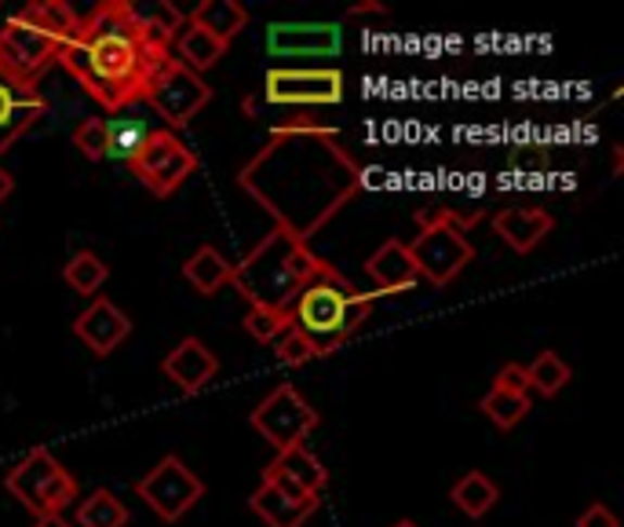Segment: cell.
Listing matches in <instances>:
<instances>
[{
    "label": "cell",
    "mask_w": 624,
    "mask_h": 527,
    "mask_svg": "<svg viewBox=\"0 0 624 527\" xmlns=\"http://www.w3.org/2000/svg\"><path fill=\"white\" fill-rule=\"evenodd\" d=\"M238 187L275 216V227L310 242L361 191V165L332 128L285 122L241 165Z\"/></svg>",
    "instance_id": "obj_1"
},
{
    "label": "cell",
    "mask_w": 624,
    "mask_h": 527,
    "mask_svg": "<svg viewBox=\"0 0 624 527\" xmlns=\"http://www.w3.org/2000/svg\"><path fill=\"white\" fill-rule=\"evenodd\" d=\"M173 63L176 59L168 45L154 41L139 26L128 0H110V4H99L88 18H80L74 41L59 55V66L99 106L114 114L147 99L157 77Z\"/></svg>",
    "instance_id": "obj_2"
},
{
    "label": "cell",
    "mask_w": 624,
    "mask_h": 527,
    "mask_svg": "<svg viewBox=\"0 0 624 527\" xmlns=\"http://www.w3.org/2000/svg\"><path fill=\"white\" fill-rule=\"evenodd\" d=\"M332 275L340 272L321 261L318 253H310L307 242H300V238L275 227V231L264 235L253 250L245 253V261L234 264L230 286H234L249 304H264V308H275V312H293L296 297L304 293L307 286Z\"/></svg>",
    "instance_id": "obj_3"
},
{
    "label": "cell",
    "mask_w": 624,
    "mask_h": 527,
    "mask_svg": "<svg viewBox=\"0 0 624 527\" xmlns=\"http://www.w3.org/2000/svg\"><path fill=\"white\" fill-rule=\"evenodd\" d=\"M372 297L377 293H358L344 275L321 278L296 297L289 312L293 330L304 334L318 355H332L347 341H355V334L369 323Z\"/></svg>",
    "instance_id": "obj_4"
},
{
    "label": "cell",
    "mask_w": 624,
    "mask_h": 527,
    "mask_svg": "<svg viewBox=\"0 0 624 527\" xmlns=\"http://www.w3.org/2000/svg\"><path fill=\"white\" fill-rule=\"evenodd\" d=\"M4 487L34 516L63 513L80 491L77 480L69 476V469L59 465V459L48 451V447H34L23 462H15L12 473L4 476Z\"/></svg>",
    "instance_id": "obj_5"
},
{
    "label": "cell",
    "mask_w": 624,
    "mask_h": 527,
    "mask_svg": "<svg viewBox=\"0 0 624 527\" xmlns=\"http://www.w3.org/2000/svg\"><path fill=\"white\" fill-rule=\"evenodd\" d=\"M409 256H412V264H417L420 278H428L431 286L446 290L453 278L471 264L475 250H471L468 235L460 231L457 216L435 213V216H424L420 235L409 242Z\"/></svg>",
    "instance_id": "obj_6"
},
{
    "label": "cell",
    "mask_w": 624,
    "mask_h": 527,
    "mask_svg": "<svg viewBox=\"0 0 624 527\" xmlns=\"http://www.w3.org/2000/svg\"><path fill=\"white\" fill-rule=\"evenodd\" d=\"M66 41L48 29H40L37 23H29L23 12H15L0 26V70H8L18 81L34 85L48 74L59 55H63Z\"/></svg>",
    "instance_id": "obj_7"
},
{
    "label": "cell",
    "mask_w": 624,
    "mask_h": 527,
    "mask_svg": "<svg viewBox=\"0 0 624 527\" xmlns=\"http://www.w3.org/2000/svg\"><path fill=\"white\" fill-rule=\"evenodd\" d=\"M198 165H201L198 154L190 151L173 128L150 133L143 151L132 158V173L139 176V184L150 187L157 198H168L173 191H179V187L198 173Z\"/></svg>",
    "instance_id": "obj_8"
},
{
    "label": "cell",
    "mask_w": 624,
    "mask_h": 527,
    "mask_svg": "<svg viewBox=\"0 0 624 527\" xmlns=\"http://www.w3.org/2000/svg\"><path fill=\"white\" fill-rule=\"evenodd\" d=\"M136 494L147 502L150 513H157L165 524H176L201 502L205 484H201V476L194 469H187V462H179L176 454H165V459L136 484Z\"/></svg>",
    "instance_id": "obj_9"
},
{
    "label": "cell",
    "mask_w": 624,
    "mask_h": 527,
    "mask_svg": "<svg viewBox=\"0 0 624 527\" xmlns=\"http://www.w3.org/2000/svg\"><path fill=\"white\" fill-rule=\"evenodd\" d=\"M249 422H253V429L281 454V451H293V447H304L307 436L318 429V411L293 385H278V389L256 406Z\"/></svg>",
    "instance_id": "obj_10"
},
{
    "label": "cell",
    "mask_w": 624,
    "mask_h": 527,
    "mask_svg": "<svg viewBox=\"0 0 624 527\" xmlns=\"http://www.w3.org/2000/svg\"><path fill=\"white\" fill-rule=\"evenodd\" d=\"M264 99L275 106H336L344 99V70L275 66L264 77Z\"/></svg>",
    "instance_id": "obj_11"
},
{
    "label": "cell",
    "mask_w": 624,
    "mask_h": 527,
    "mask_svg": "<svg viewBox=\"0 0 624 527\" xmlns=\"http://www.w3.org/2000/svg\"><path fill=\"white\" fill-rule=\"evenodd\" d=\"M208 99H213V88L201 81L198 74H190L187 66L173 63L157 77V85L150 88L147 103L154 106L157 117H165L173 128H183L187 122H194L201 114V106H205Z\"/></svg>",
    "instance_id": "obj_12"
},
{
    "label": "cell",
    "mask_w": 624,
    "mask_h": 527,
    "mask_svg": "<svg viewBox=\"0 0 624 527\" xmlns=\"http://www.w3.org/2000/svg\"><path fill=\"white\" fill-rule=\"evenodd\" d=\"M344 48L340 23H270L267 52L285 59H332Z\"/></svg>",
    "instance_id": "obj_13"
},
{
    "label": "cell",
    "mask_w": 624,
    "mask_h": 527,
    "mask_svg": "<svg viewBox=\"0 0 624 527\" xmlns=\"http://www.w3.org/2000/svg\"><path fill=\"white\" fill-rule=\"evenodd\" d=\"M48 103L34 85L18 81L8 70H0V158L44 117Z\"/></svg>",
    "instance_id": "obj_14"
},
{
    "label": "cell",
    "mask_w": 624,
    "mask_h": 527,
    "mask_svg": "<svg viewBox=\"0 0 624 527\" xmlns=\"http://www.w3.org/2000/svg\"><path fill=\"white\" fill-rule=\"evenodd\" d=\"M161 371H165V377L176 385L179 392L194 396V392L208 389V385L216 381L219 360H216L213 348L201 341V337H183V341H179V344L173 348V352L165 355Z\"/></svg>",
    "instance_id": "obj_15"
},
{
    "label": "cell",
    "mask_w": 624,
    "mask_h": 527,
    "mask_svg": "<svg viewBox=\"0 0 624 527\" xmlns=\"http://www.w3.org/2000/svg\"><path fill=\"white\" fill-rule=\"evenodd\" d=\"M74 334H77V341H85L95 355H110L128 334H132V319H128L110 297H95V301L74 319Z\"/></svg>",
    "instance_id": "obj_16"
},
{
    "label": "cell",
    "mask_w": 624,
    "mask_h": 527,
    "mask_svg": "<svg viewBox=\"0 0 624 527\" xmlns=\"http://www.w3.org/2000/svg\"><path fill=\"white\" fill-rule=\"evenodd\" d=\"M366 272L372 283H377L380 293H406L420 283L417 264H412V256H409V246L398 242V238H387L384 246L372 250V256L366 261Z\"/></svg>",
    "instance_id": "obj_17"
},
{
    "label": "cell",
    "mask_w": 624,
    "mask_h": 527,
    "mask_svg": "<svg viewBox=\"0 0 624 527\" xmlns=\"http://www.w3.org/2000/svg\"><path fill=\"white\" fill-rule=\"evenodd\" d=\"M551 227H556V221H551V213H545V209L519 205V209H500V213L493 216V231L505 238L515 253L537 250V246L551 235Z\"/></svg>",
    "instance_id": "obj_18"
},
{
    "label": "cell",
    "mask_w": 624,
    "mask_h": 527,
    "mask_svg": "<svg viewBox=\"0 0 624 527\" xmlns=\"http://www.w3.org/2000/svg\"><path fill=\"white\" fill-rule=\"evenodd\" d=\"M318 505H321V494H310V499H304V502H293L270 484H259L253 491V499H249V510H253L267 527H304L310 516L318 513Z\"/></svg>",
    "instance_id": "obj_19"
},
{
    "label": "cell",
    "mask_w": 624,
    "mask_h": 527,
    "mask_svg": "<svg viewBox=\"0 0 624 527\" xmlns=\"http://www.w3.org/2000/svg\"><path fill=\"white\" fill-rule=\"evenodd\" d=\"M176 63L179 66H187L190 74H205V70H213L219 59L227 55V45L224 41H216L208 29H201V26H194V23H187L183 29H179V37H176Z\"/></svg>",
    "instance_id": "obj_20"
},
{
    "label": "cell",
    "mask_w": 624,
    "mask_h": 527,
    "mask_svg": "<svg viewBox=\"0 0 624 527\" xmlns=\"http://www.w3.org/2000/svg\"><path fill=\"white\" fill-rule=\"evenodd\" d=\"M187 23L208 29L216 41L230 45L241 34V29L249 26V12H245V4H238V0H201V4L194 8V15H190Z\"/></svg>",
    "instance_id": "obj_21"
},
{
    "label": "cell",
    "mask_w": 624,
    "mask_h": 527,
    "mask_svg": "<svg viewBox=\"0 0 624 527\" xmlns=\"http://www.w3.org/2000/svg\"><path fill=\"white\" fill-rule=\"evenodd\" d=\"M230 275H234V264H230L216 246H201L183 264V278L201 297H216L224 286H230Z\"/></svg>",
    "instance_id": "obj_22"
},
{
    "label": "cell",
    "mask_w": 624,
    "mask_h": 527,
    "mask_svg": "<svg viewBox=\"0 0 624 527\" xmlns=\"http://www.w3.org/2000/svg\"><path fill=\"white\" fill-rule=\"evenodd\" d=\"M150 133H154V128L147 125V117L120 111L114 122H106V158H117V162L132 165V158L143 151Z\"/></svg>",
    "instance_id": "obj_23"
},
{
    "label": "cell",
    "mask_w": 624,
    "mask_h": 527,
    "mask_svg": "<svg viewBox=\"0 0 624 527\" xmlns=\"http://www.w3.org/2000/svg\"><path fill=\"white\" fill-rule=\"evenodd\" d=\"M449 499H453V505H457V510L464 513V516H471V520H482V516H486L493 505H497L500 491H497V484H493L486 473H464L457 484H453Z\"/></svg>",
    "instance_id": "obj_24"
},
{
    "label": "cell",
    "mask_w": 624,
    "mask_h": 527,
    "mask_svg": "<svg viewBox=\"0 0 624 527\" xmlns=\"http://www.w3.org/2000/svg\"><path fill=\"white\" fill-rule=\"evenodd\" d=\"M270 465L285 473L296 487H304L307 494H321V491H326V484H329L326 465H321L315 454L307 451V447H293V451H281Z\"/></svg>",
    "instance_id": "obj_25"
},
{
    "label": "cell",
    "mask_w": 624,
    "mask_h": 527,
    "mask_svg": "<svg viewBox=\"0 0 624 527\" xmlns=\"http://www.w3.org/2000/svg\"><path fill=\"white\" fill-rule=\"evenodd\" d=\"M132 15L139 18V26L147 29L154 41L168 45L173 48V41L179 37V29L187 26V15L179 12L176 4H168V0H150V4H132Z\"/></svg>",
    "instance_id": "obj_26"
},
{
    "label": "cell",
    "mask_w": 624,
    "mask_h": 527,
    "mask_svg": "<svg viewBox=\"0 0 624 527\" xmlns=\"http://www.w3.org/2000/svg\"><path fill=\"white\" fill-rule=\"evenodd\" d=\"M63 278H66V286H69V290H74V293H80V297H95V293L106 286L110 264H106L99 253H92V250H80V253H74V256H69V261H66Z\"/></svg>",
    "instance_id": "obj_27"
},
{
    "label": "cell",
    "mask_w": 624,
    "mask_h": 527,
    "mask_svg": "<svg viewBox=\"0 0 624 527\" xmlns=\"http://www.w3.org/2000/svg\"><path fill=\"white\" fill-rule=\"evenodd\" d=\"M128 520H132L128 505L106 487H99L77 505V527H128Z\"/></svg>",
    "instance_id": "obj_28"
},
{
    "label": "cell",
    "mask_w": 624,
    "mask_h": 527,
    "mask_svg": "<svg viewBox=\"0 0 624 527\" xmlns=\"http://www.w3.org/2000/svg\"><path fill=\"white\" fill-rule=\"evenodd\" d=\"M526 377H530V392H537V396H545V400H551V396H559L570 385L573 371H570L566 360H562L559 352H551V348H548V352H540L537 360L526 366Z\"/></svg>",
    "instance_id": "obj_29"
},
{
    "label": "cell",
    "mask_w": 624,
    "mask_h": 527,
    "mask_svg": "<svg viewBox=\"0 0 624 527\" xmlns=\"http://www.w3.org/2000/svg\"><path fill=\"white\" fill-rule=\"evenodd\" d=\"M23 15L29 18V23H37L40 29H48V34L63 37V41L69 45L80 26L77 12L69 4H63V0H37V4H26Z\"/></svg>",
    "instance_id": "obj_30"
},
{
    "label": "cell",
    "mask_w": 624,
    "mask_h": 527,
    "mask_svg": "<svg viewBox=\"0 0 624 527\" xmlns=\"http://www.w3.org/2000/svg\"><path fill=\"white\" fill-rule=\"evenodd\" d=\"M482 414L489 417L497 429H515L522 417L530 414V396H515V392H500V389H489L482 396Z\"/></svg>",
    "instance_id": "obj_31"
},
{
    "label": "cell",
    "mask_w": 624,
    "mask_h": 527,
    "mask_svg": "<svg viewBox=\"0 0 624 527\" xmlns=\"http://www.w3.org/2000/svg\"><path fill=\"white\" fill-rule=\"evenodd\" d=\"M245 330L253 334L259 344H275L281 334L293 330V315L275 312V308H264V304H253L245 315Z\"/></svg>",
    "instance_id": "obj_32"
},
{
    "label": "cell",
    "mask_w": 624,
    "mask_h": 527,
    "mask_svg": "<svg viewBox=\"0 0 624 527\" xmlns=\"http://www.w3.org/2000/svg\"><path fill=\"white\" fill-rule=\"evenodd\" d=\"M74 147L88 162H103L106 158V117H85L74 128Z\"/></svg>",
    "instance_id": "obj_33"
},
{
    "label": "cell",
    "mask_w": 624,
    "mask_h": 527,
    "mask_svg": "<svg viewBox=\"0 0 624 527\" xmlns=\"http://www.w3.org/2000/svg\"><path fill=\"white\" fill-rule=\"evenodd\" d=\"M275 355H278V363H285V366H304L310 360H318V352H315V344L307 341L300 330H285L275 341Z\"/></svg>",
    "instance_id": "obj_34"
},
{
    "label": "cell",
    "mask_w": 624,
    "mask_h": 527,
    "mask_svg": "<svg viewBox=\"0 0 624 527\" xmlns=\"http://www.w3.org/2000/svg\"><path fill=\"white\" fill-rule=\"evenodd\" d=\"M493 389H500V392H515V396H530V377H526V366H522V363H508L505 371L497 374V381H493Z\"/></svg>",
    "instance_id": "obj_35"
},
{
    "label": "cell",
    "mask_w": 624,
    "mask_h": 527,
    "mask_svg": "<svg viewBox=\"0 0 624 527\" xmlns=\"http://www.w3.org/2000/svg\"><path fill=\"white\" fill-rule=\"evenodd\" d=\"M573 527H621V520L613 516L610 505L596 502V505H588V510L581 513L577 520H573Z\"/></svg>",
    "instance_id": "obj_36"
},
{
    "label": "cell",
    "mask_w": 624,
    "mask_h": 527,
    "mask_svg": "<svg viewBox=\"0 0 624 527\" xmlns=\"http://www.w3.org/2000/svg\"><path fill=\"white\" fill-rule=\"evenodd\" d=\"M12 191H15V176L8 173V168H0V202H4V198H12Z\"/></svg>",
    "instance_id": "obj_37"
},
{
    "label": "cell",
    "mask_w": 624,
    "mask_h": 527,
    "mask_svg": "<svg viewBox=\"0 0 624 527\" xmlns=\"http://www.w3.org/2000/svg\"><path fill=\"white\" fill-rule=\"evenodd\" d=\"M34 527H69V520H63V513H48V516H37Z\"/></svg>",
    "instance_id": "obj_38"
},
{
    "label": "cell",
    "mask_w": 624,
    "mask_h": 527,
    "mask_svg": "<svg viewBox=\"0 0 624 527\" xmlns=\"http://www.w3.org/2000/svg\"><path fill=\"white\" fill-rule=\"evenodd\" d=\"M366 12H384V4H355L351 15H366Z\"/></svg>",
    "instance_id": "obj_39"
},
{
    "label": "cell",
    "mask_w": 624,
    "mask_h": 527,
    "mask_svg": "<svg viewBox=\"0 0 624 527\" xmlns=\"http://www.w3.org/2000/svg\"><path fill=\"white\" fill-rule=\"evenodd\" d=\"M621 168H624V147H613V173L621 176Z\"/></svg>",
    "instance_id": "obj_40"
},
{
    "label": "cell",
    "mask_w": 624,
    "mask_h": 527,
    "mask_svg": "<svg viewBox=\"0 0 624 527\" xmlns=\"http://www.w3.org/2000/svg\"><path fill=\"white\" fill-rule=\"evenodd\" d=\"M391 527H420V524H417V520H409V516H406V520H395Z\"/></svg>",
    "instance_id": "obj_41"
}]
</instances>
